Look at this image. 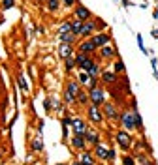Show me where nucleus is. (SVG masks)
I'll list each match as a JSON object with an SVG mask.
<instances>
[{"label":"nucleus","instance_id":"obj_26","mask_svg":"<svg viewBox=\"0 0 158 165\" xmlns=\"http://www.w3.org/2000/svg\"><path fill=\"white\" fill-rule=\"evenodd\" d=\"M113 73H117V75L124 73V62L122 60H119V58L115 60V64H113Z\"/></svg>","mask_w":158,"mask_h":165},{"label":"nucleus","instance_id":"obj_21","mask_svg":"<svg viewBox=\"0 0 158 165\" xmlns=\"http://www.w3.org/2000/svg\"><path fill=\"white\" fill-rule=\"evenodd\" d=\"M59 40L60 43H68V45H74L77 41V36L75 34H59Z\"/></svg>","mask_w":158,"mask_h":165},{"label":"nucleus","instance_id":"obj_7","mask_svg":"<svg viewBox=\"0 0 158 165\" xmlns=\"http://www.w3.org/2000/svg\"><path fill=\"white\" fill-rule=\"evenodd\" d=\"M90 40H92V43L96 45V49L104 47V45H109V43H111V36L107 34V32H98V34H94Z\"/></svg>","mask_w":158,"mask_h":165},{"label":"nucleus","instance_id":"obj_13","mask_svg":"<svg viewBox=\"0 0 158 165\" xmlns=\"http://www.w3.org/2000/svg\"><path fill=\"white\" fill-rule=\"evenodd\" d=\"M92 154H94V158L106 161V160H107V154H109V148H107L106 143H100L98 146H94V152H92Z\"/></svg>","mask_w":158,"mask_h":165},{"label":"nucleus","instance_id":"obj_39","mask_svg":"<svg viewBox=\"0 0 158 165\" xmlns=\"http://www.w3.org/2000/svg\"><path fill=\"white\" fill-rule=\"evenodd\" d=\"M72 165H81V163H79V161H74V163H72Z\"/></svg>","mask_w":158,"mask_h":165},{"label":"nucleus","instance_id":"obj_4","mask_svg":"<svg viewBox=\"0 0 158 165\" xmlns=\"http://www.w3.org/2000/svg\"><path fill=\"white\" fill-rule=\"evenodd\" d=\"M87 118H88L92 124H102V120H104L102 107H96V105H92V103H88V105H87Z\"/></svg>","mask_w":158,"mask_h":165},{"label":"nucleus","instance_id":"obj_18","mask_svg":"<svg viewBox=\"0 0 158 165\" xmlns=\"http://www.w3.org/2000/svg\"><path fill=\"white\" fill-rule=\"evenodd\" d=\"M59 57H60L62 60H66V58H70V57H74V51H72V45H68V43H60V47H59Z\"/></svg>","mask_w":158,"mask_h":165},{"label":"nucleus","instance_id":"obj_36","mask_svg":"<svg viewBox=\"0 0 158 165\" xmlns=\"http://www.w3.org/2000/svg\"><path fill=\"white\" fill-rule=\"evenodd\" d=\"M135 38H138V43H139V47H141V51H145V47H143V40H141V34H138V36H135Z\"/></svg>","mask_w":158,"mask_h":165},{"label":"nucleus","instance_id":"obj_33","mask_svg":"<svg viewBox=\"0 0 158 165\" xmlns=\"http://www.w3.org/2000/svg\"><path fill=\"white\" fill-rule=\"evenodd\" d=\"M19 86H21L23 92H28V84H27V81L23 79V77H19Z\"/></svg>","mask_w":158,"mask_h":165},{"label":"nucleus","instance_id":"obj_17","mask_svg":"<svg viewBox=\"0 0 158 165\" xmlns=\"http://www.w3.org/2000/svg\"><path fill=\"white\" fill-rule=\"evenodd\" d=\"M83 71H85L87 75H90V77H98V75H100V66H98V64L94 62V58H92V60L87 64V68H85Z\"/></svg>","mask_w":158,"mask_h":165},{"label":"nucleus","instance_id":"obj_41","mask_svg":"<svg viewBox=\"0 0 158 165\" xmlns=\"http://www.w3.org/2000/svg\"><path fill=\"white\" fill-rule=\"evenodd\" d=\"M59 165H60V163H59Z\"/></svg>","mask_w":158,"mask_h":165},{"label":"nucleus","instance_id":"obj_24","mask_svg":"<svg viewBox=\"0 0 158 165\" xmlns=\"http://www.w3.org/2000/svg\"><path fill=\"white\" fill-rule=\"evenodd\" d=\"M81 28H83V21L74 19V21H72V34L79 36V34H81Z\"/></svg>","mask_w":158,"mask_h":165},{"label":"nucleus","instance_id":"obj_27","mask_svg":"<svg viewBox=\"0 0 158 165\" xmlns=\"http://www.w3.org/2000/svg\"><path fill=\"white\" fill-rule=\"evenodd\" d=\"M62 101H64L66 105H70V107L77 103V101H75V96H72L70 92H64V98H62Z\"/></svg>","mask_w":158,"mask_h":165},{"label":"nucleus","instance_id":"obj_5","mask_svg":"<svg viewBox=\"0 0 158 165\" xmlns=\"http://www.w3.org/2000/svg\"><path fill=\"white\" fill-rule=\"evenodd\" d=\"M102 115H104L107 120H119V115H120V111L117 109V105H115V103L106 101L104 105H102Z\"/></svg>","mask_w":158,"mask_h":165},{"label":"nucleus","instance_id":"obj_14","mask_svg":"<svg viewBox=\"0 0 158 165\" xmlns=\"http://www.w3.org/2000/svg\"><path fill=\"white\" fill-rule=\"evenodd\" d=\"M74 58H75V66L79 70H85L87 68V64L92 60V57H88V54H83V53H75L74 54Z\"/></svg>","mask_w":158,"mask_h":165},{"label":"nucleus","instance_id":"obj_35","mask_svg":"<svg viewBox=\"0 0 158 165\" xmlns=\"http://www.w3.org/2000/svg\"><path fill=\"white\" fill-rule=\"evenodd\" d=\"M115 156H117V152L113 150V148H109V154H107V160H115Z\"/></svg>","mask_w":158,"mask_h":165},{"label":"nucleus","instance_id":"obj_10","mask_svg":"<svg viewBox=\"0 0 158 165\" xmlns=\"http://www.w3.org/2000/svg\"><path fill=\"white\" fill-rule=\"evenodd\" d=\"M75 19H77V21H83V23H87V21L92 19V13H90L88 8H85V6H77V8H75Z\"/></svg>","mask_w":158,"mask_h":165},{"label":"nucleus","instance_id":"obj_20","mask_svg":"<svg viewBox=\"0 0 158 165\" xmlns=\"http://www.w3.org/2000/svg\"><path fill=\"white\" fill-rule=\"evenodd\" d=\"M100 77L106 84H115L117 83V73H113V71H102Z\"/></svg>","mask_w":158,"mask_h":165},{"label":"nucleus","instance_id":"obj_22","mask_svg":"<svg viewBox=\"0 0 158 165\" xmlns=\"http://www.w3.org/2000/svg\"><path fill=\"white\" fill-rule=\"evenodd\" d=\"M75 101H77L79 105H88V92L79 90V94L75 96Z\"/></svg>","mask_w":158,"mask_h":165},{"label":"nucleus","instance_id":"obj_37","mask_svg":"<svg viewBox=\"0 0 158 165\" xmlns=\"http://www.w3.org/2000/svg\"><path fill=\"white\" fill-rule=\"evenodd\" d=\"M13 6V0H4V8L8 9V8H11Z\"/></svg>","mask_w":158,"mask_h":165},{"label":"nucleus","instance_id":"obj_23","mask_svg":"<svg viewBox=\"0 0 158 165\" xmlns=\"http://www.w3.org/2000/svg\"><path fill=\"white\" fill-rule=\"evenodd\" d=\"M59 34H72V21H62Z\"/></svg>","mask_w":158,"mask_h":165},{"label":"nucleus","instance_id":"obj_8","mask_svg":"<svg viewBox=\"0 0 158 165\" xmlns=\"http://www.w3.org/2000/svg\"><path fill=\"white\" fill-rule=\"evenodd\" d=\"M77 53H83V54H88V57H92V54L96 53V45L92 43V40H83L81 43H79V49H77Z\"/></svg>","mask_w":158,"mask_h":165},{"label":"nucleus","instance_id":"obj_11","mask_svg":"<svg viewBox=\"0 0 158 165\" xmlns=\"http://www.w3.org/2000/svg\"><path fill=\"white\" fill-rule=\"evenodd\" d=\"M70 145H72V148H75V150H79V152L87 150V141H85L83 135H72Z\"/></svg>","mask_w":158,"mask_h":165},{"label":"nucleus","instance_id":"obj_25","mask_svg":"<svg viewBox=\"0 0 158 165\" xmlns=\"http://www.w3.org/2000/svg\"><path fill=\"white\" fill-rule=\"evenodd\" d=\"M77 81H79V84L87 86V84H88V81H90V75H87L83 70H79V77H77Z\"/></svg>","mask_w":158,"mask_h":165},{"label":"nucleus","instance_id":"obj_34","mask_svg":"<svg viewBox=\"0 0 158 165\" xmlns=\"http://www.w3.org/2000/svg\"><path fill=\"white\" fill-rule=\"evenodd\" d=\"M94 25H96L98 28H106V23H104L102 19H96V21H94Z\"/></svg>","mask_w":158,"mask_h":165},{"label":"nucleus","instance_id":"obj_32","mask_svg":"<svg viewBox=\"0 0 158 165\" xmlns=\"http://www.w3.org/2000/svg\"><path fill=\"white\" fill-rule=\"evenodd\" d=\"M59 0H49V12H56L59 9Z\"/></svg>","mask_w":158,"mask_h":165},{"label":"nucleus","instance_id":"obj_3","mask_svg":"<svg viewBox=\"0 0 158 165\" xmlns=\"http://www.w3.org/2000/svg\"><path fill=\"white\" fill-rule=\"evenodd\" d=\"M119 122L122 124L124 131H134V129H135V122H134V111H128V109L120 111V115H119Z\"/></svg>","mask_w":158,"mask_h":165},{"label":"nucleus","instance_id":"obj_15","mask_svg":"<svg viewBox=\"0 0 158 165\" xmlns=\"http://www.w3.org/2000/svg\"><path fill=\"white\" fill-rule=\"evenodd\" d=\"M94 30H96V25L92 23V21H90V23L87 21V23H83V28H81V34H79V38H85V40L92 38Z\"/></svg>","mask_w":158,"mask_h":165},{"label":"nucleus","instance_id":"obj_30","mask_svg":"<svg viewBox=\"0 0 158 165\" xmlns=\"http://www.w3.org/2000/svg\"><path fill=\"white\" fill-rule=\"evenodd\" d=\"M138 161H139L141 165H156L154 161H151L149 158H147V156H145V154H138Z\"/></svg>","mask_w":158,"mask_h":165},{"label":"nucleus","instance_id":"obj_38","mask_svg":"<svg viewBox=\"0 0 158 165\" xmlns=\"http://www.w3.org/2000/svg\"><path fill=\"white\" fill-rule=\"evenodd\" d=\"M64 4H66V6H74L75 0H64Z\"/></svg>","mask_w":158,"mask_h":165},{"label":"nucleus","instance_id":"obj_2","mask_svg":"<svg viewBox=\"0 0 158 165\" xmlns=\"http://www.w3.org/2000/svg\"><path fill=\"white\" fill-rule=\"evenodd\" d=\"M115 143H117V146L120 148V150H130L132 148V135L128 133V131H124V129H119L117 133H115Z\"/></svg>","mask_w":158,"mask_h":165},{"label":"nucleus","instance_id":"obj_28","mask_svg":"<svg viewBox=\"0 0 158 165\" xmlns=\"http://www.w3.org/2000/svg\"><path fill=\"white\" fill-rule=\"evenodd\" d=\"M64 64H66V71H70V73H72V71L77 68V66H75V58H74V57L66 58V60H64Z\"/></svg>","mask_w":158,"mask_h":165},{"label":"nucleus","instance_id":"obj_16","mask_svg":"<svg viewBox=\"0 0 158 165\" xmlns=\"http://www.w3.org/2000/svg\"><path fill=\"white\" fill-rule=\"evenodd\" d=\"M77 161L81 163V165H94V163H96V160H94V154L90 152V150H83Z\"/></svg>","mask_w":158,"mask_h":165},{"label":"nucleus","instance_id":"obj_40","mask_svg":"<svg viewBox=\"0 0 158 165\" xmlns=\"http://www.w3.org/2000/svg\"><path fill=\"white\" fill-rule=\"evenodd\" d=\"M154 17H156V19H158V12H154Z\"/></svg>","mask_w":158,"mask_h":165},{"label":"nucleus","instance_id":"obj_6","mask_svg":"<svg viewBox=\"0 0 158 165\" xmlns=\"http://www.w3.org/2000/svg\"><path fill=\"white\" fill-rule=\"evenodd\" d=\"M70 128L74 131V135H85V131H87V122L83 118H79V116H74L70 118Z\"/></svg>","mask_w":158,"mask_h":165},{"label":"nucleus","instance_id":"obj_31","mask_svg":"<svg viewBox=\"0 0 158 165\" xmlns=\"http://www.w3.org/2000/svg\"><path fill=\"white\" fill-rule=\"evenodd\" d=\"M122 165H135V158L134 156H124L122 158Z\"/></svg>","mask_w":158,"mask_h":165},{"label":"nucleus","instance_id":"obj_29","mask_svg":"<svg viewBox=\"0 0 158 165\" xmlns=\"http://www.w3.org/2000/svg\"><path fill=\"white\" fill-rule=\"evenodd\" d=\"M32 150H36V152H41L43 150V141H41V137H36L32 141Z\"/></svg>","mask_w":158,"mask_h":165},{"label":"nucleus","instance_id":"obj_19","mask_svg":"<svg viewBox=\"0 0 158 165\" xmlns=\"http://www.w3.org/2000/svg\"><path fill=\"white\" fill-rule=\"evenodd\" d=\"M79 90H81V86H79V81H77V79H70V81H68V84H66V92H70L72 96H77Z\"/></svg>","mask_w":158,"mask_h":165},{"label":"nucleus","instance_id":"obj_9","mask_svg":"<svg viewBox=\"0 0 158 165\" xmlns=\"http://www.w3.org/2000/svg\"><path fill=\"white\" fill-rule=\"evenodd\" d=\"M85 141L88 143V145H92V146H98L100 145V133H98V131L94 129V128H87V131H85Z\"/></svg>","mask_w":158,"mask_h":165},{"label":"nucleus","instance_id":"obj_12","mask_svg":"<svg viewBox=\"0 0 158 165\" xmlns=\"http://www.w3.org/2000/svg\"><path fill=\"white\" fill-rule=\"evenodd\" d=\"M115 57H117V49L113 47V45H104V47H100V58L111 60V58H115Z\"/></svg>","mask_w":158,"mask_h":165},{"label":"nucleus","instance_id":"obj_1","mask_svg":"<svg viewBox=\"0 0 158 165\" xmlns=\"http://www.w3.org/2000/svg\"><path fill=\"white\" fill-rule=\"evenodd\" d=\"M107 101V96H106V90L102 88V86L98 84L96 88H92V90H88V103H92V105H96V107H102Z\"/></svg>","mask_w":158,"mask_h":165}]
</instances>
